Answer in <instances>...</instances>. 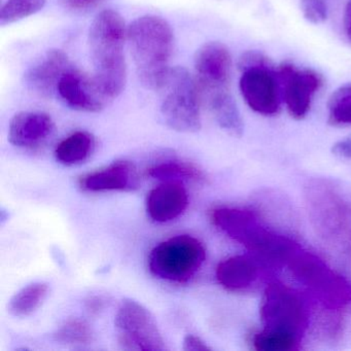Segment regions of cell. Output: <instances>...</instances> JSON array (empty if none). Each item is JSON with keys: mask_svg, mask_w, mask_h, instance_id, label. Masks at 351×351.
<instances>
[{"mask_svg": "<svg viewBox=\"0 0 351 351\" xmlns=\"http://www.w3.org/2000/svg\"><path fill=\"white\" fill-rule=\"evenodd\" d=\"M126 36L124 19L112 10L98 14L90 27L89 49L94 69L93 79L108 100L121 95L126 86Z\"/></svg>", "mask_w": 351, "mask_h": 351, "instance_id": "obj_1", "label": "cell"}, {"mask_svg": "<svg viewBox=\"0 0 351 351\" xmlns=\"http://www.w3.org/2000/svg\"><path fill=\"white\" fill-rule=\"evenodd\" d=\"M127 40L141 85L151 91L165 88L174 44L168 22L153 15L137 18L127 28Z\"/></svg>", "mask_w": 351, "mask_h": 351, "instance_id": "obj_2", "label": "cell"}, {"mask_svg": "<svg viewBox=\"0 0 351 351\" xmlns=\"http://www.w3.org/2000/svg\"><path fill=\"white\" fill-rule=\"evenodd\" d=\"M241 77L239 90L250 110L265 117L278 114L282 102V85L279 71L261 53L247 52L238 63Z\"/></svg>", "mask_w": 351, "mask_h": 351, "instance_id": "obj_3", "label": "cell"}, {"mask_svg": "<svg viewBox=\"0 0 351 351\" xmlns=\"http://www.w3.org/2000/svg\"><path fill=\"white\" fill-rule=\"evenodd\" d=\"M206 250L200 240L190 235H178L161 242L149 256L152 274L170 282L186 283L200 270Z\"/></svg>", "mask_w": 351, "mask_h": 351, "instance_id": "obj_4", "label": "cell"}, {"mask_svg": "<svg viewBox=\"0 0 351 351\" xmlns=\"http://www.w3.org/2000/svg\"><path fill=\"white\" fill-rule=\"evenodd\" d=\"M213 223L236 241L266 258L285 260L293 254V245L261 227L252 213L241 209L219 208L211 213Z\"/></svg>", "mask_w": 351, "mask_h": 351, "instance_id": "obj_5", "label": "cell"}, {"mask_svg": "<svg viewBox=\"0 0 351 351\" xmlns=\"http://www.w3.org/2000/svg\"><path fill=\"white\" fill-rule=\"evenodd\" d=\"M167 94L161 106L166 126L182 133L198 132L201 129L200 104L196 83L184 67L171 69Z\"/></svg>", "mask_w": 351, "mask_h": 351, "instance_id": "obj_6", "label": "cell"}, {"mask_svg": "<svg viewBox=\"0 0 351 351\" xmlns=\"http://www.w3.org/2000/svg\"><path fill=\"white\" fill-rule=\"evenodd\" d=\"M114 326L119 344L124 350H168L155 316L135 300H123L116 314Z\"/></svg>", "mask_w": 351, "mask_h": 351, "instance_id": "obj_7", "label": "cell"}, {"mask_svg": "<svg viewBox=\"0 0 351 351\" xmlns=\"http://www.w3.org/2000/svg\"><path fill=\"white\" fill-rule=\"evenodd\" d=\"M264 330L300 339L307 326V316L299 295L282 285H270L261 306Z\"/></svg>", "mask_w": 351, "mask_h": 351, "instance_id": "obj_8", "label": "cell"}, {"mask_svg": "<svg viewBox=\"0 0 351 351\" xmlns=\"http://www.w3.org/2000/svg\"><path fill=\"white\" fill-rule=\"evenodd\" d=\"M278 71L287 112L291 118L302 120L310 112L314 96L324 85V79L317 71L299 69L293 63H282Z\"/></svg>", "mask_w": 351, "mask_h": 351, "instance_id": "obj_9", "label": "cell"}, {"mask_svg": "<svg viewBox=\"0 0 351 351\" xmlns=\"http://www.w3.org/2000/svg\"><path fill=\"white\" fill-rule=\"evenodd\" d=\"M194 66L199 85L207 97L228 90L232 57L225 45L209 42L201 46L195 54Z\"/></svg>", "mask_w": 351, "mask_h": 351, "instance_id": "obj_10", "label": "cell"}, {"mask_svg": "<svg viewBox=\"0 0 351 351\" xmlns=\"http://www.w3.org/2000/svg\"><path fill=\"white\" fill-rule=\"evenodd\" d=\"M57 93L69 108L77 112H99L108 99L101 93L93 77L69 67L59 81Z\"/></svg>", "mask_w": 351, "mask_h": 351, "instance_id": "obj_11", "label": "cell"}, {"mask_svg": "<svg viewBox=\"0 0 351 351\" xmlns=\"http://www.w3.org/2000/svg\"><path fill=\"white\" fill-rule=\"evenodd\" d=\"M71 67L69 57L61 50H49L24 73L28 89L40 96L52 95L63 73Z\"/></svg>", "mask_w": 351, "mask_h": 351, "instance_id": "obj_12", "label": "cell"}, {"mask_svg": "<svg viewBox=\"0 0 351 351\" xmlns=\"http://www.w3.org/2000/svg\"><path fill=\"white\" fill-rule=\"evenodd\" d=\"M55 124L48 114L21 112L10 122L9 141L14 147L36 149L54 132Z\"/></svg>", "mask_w": 351, "mask_h": 351, "instance_id": "obj_13", "label": "cell"}, {"mask_svg": "<svg viewBox=\"0 0 351 351\" xmlns=\"http://www.w3.org/2000/svg\"><path fill=\"white\" fill-rule=\"evenodd\" d=\"M189 205L186 188L178 180H167L149 192L147 211L156 223H168L178 219Z\"/></svg>", "mask_w": 351, "mask_h": 351, "instance_id": "obj_14", "label": "cell"}, {"mask_svg": "<svg viewBox=\"0 0 351 351\" xmlns=\"http://www.w3.org/2000/svg\"><path fill=\"white\" fill-rule=\"evenodd\" d=\"M80 186L87 192L130 191L138 189V176L134 165L128 161H117L104 169L83 176Z\"/></svg>", "mask_w": 351, "mask_h": 351, "instance_id": "obj_15", "label": "cell"}, {"mask_svg": "<svg viewBox=\"0 0 351 351\" xmlns=\"http://www.w3.org/2000/svg\"><path fill=\"white\" fill-rule=\"evenodd\" d=\"M217 281L232 291H243L258 277L256 263L246 256H234L219 263L217 268Z\"/></svg>", "mask_w": 351, "mask_h": 351, "instance_id": "obj_16", "label": "cell"}, {"mask_svg": "<svg viewBox=\"0 0 351 351\" xmlns=\"http://www.w3.org/2000/svg\"><path fill=\"white\" fill-rule=\"evenodd\" d=\"M207 99L217 125L228 134L241 137L244 132L243 120L235 100L228 90L217 92Z\"/></svg>", "mask_w": 351, "mask_h": 351, "instance_id": "obj_17", "label": "cell"}, {"mask_svg": "<svg viewBox=\"0 0 351 351\" xmlns=\"http://www.w3.org/2000/svg\"><path fill=\"white\" fill-rule=\"evenodd\" d=\"M95 147V137L91 133L77 131L57 145L55 157L63 165H77L89 159Z\"/></svg>", "mask_w": 351, "mask_h": 351, "instance_id": "obj_18", "label": "cell"}, {"mask_svg": "<svg viewBox=\"0 0 351 351\" xmlns=\"http://www.w3.org/2000/svg\"><path fill=\"white\" fill-rule=\"evenodd\" d=\"M50 291L48 283L34 281L17 291L8 305V311L15 317L32 315L44 303Z\"/></svg>", "mask_w": 351, "mask_h": 351, "instance_id": "obj_19", "label": "cell"}, {"mask_svg": "<svg viewBox=\"0 0 351 351\" xmlns=\"http://www.w3.org/2000/svg\"><path fill=\"white\" fill-rule=\"evenodd\" d=\"M147 174L151 178L164 180H190L202 182L205 180L202 170L199 169L194 164L178 160H170L157 164L147 171Z\"/></svg>", "mask_w": 351, "mask_h": 351, "instance_id": "obj_20", "label": "cell"}, {"mask_svg": "<svg viewBox=\"0 0 351 351\" xmlns=\"http://www.w3.org/2000/svg\"><path fill=\"white\" fill-rule=\"evenodd\" d=\"M328 121L332 126H351V84L341 86L330 96Z\"/></svg>", "mask_w": 351, "mask_h": 351, "instance_id": "obj_21", "label": "cell"}, {"mask_svg": "<svg viewBox=\"0 0 351 351\" xmlns=\"http://www.w3.org/2000/svg\"><path fill=\"white\" fill-rule=\"evenodd\" d=\"M47 0H8L0 10V25H11L46 7Z\"/></svg>", "mask_w": 351, "mask_h": 351, "instance_id": "obj_22", "label": "cell"}, {"mask_svg": "<svg viewBox=\"0 0 351 351\" xmlns=\"http://www.w3.org/2000/svg\"><path fill=\"white\" fill-rule=\"evenodd\" d=\"M57 341L69 345L89 344L93 339V330L85 320L73 318L65 322L55 332Z\"/></svg>", "mask_w": 351, "mask_h": 351, "instance_id": "obj_23", "label": "cell"}, {"mask_svg": "<svg viewBox=\"0 0 351 351\" xmlns=\"http://www.w3.org/2000/svg\"><path fill=\"white\" fill-rule=\"evenodd\" d=\"M254 348L258 351H291L297 349L299 339L289 335L263 330L254 336Z\"/></svg>", "mask_w": 351, "mask_h": 351, "instance_id": "obj_24", "label": "cell"}, {"mask_svg": "<svg viewBox=\"0 0 351 351\" xmlns=\"http://www.w3.org/2000/svg\"><path fill=\"white\" fill-rule=\"evenodd\" d=\"M300 8L306 21L313 25H319L328 20V8L326 0H301Z\"/></svg>", "mask_w": 351, "mask_h": 351, "instance_id": "obj_25", "label": "cell"}, {"mask_svg": "<svg viewBox=\"0 0 351 351\" xmlns=\"http://www.w3.org/2000/svg\"><path fill=\"white\" fill-rule=\"evenodd\" d=\"M182 349L184 351H208L210 347L200 338L195 335H186L182 342Z\"/></svg>", "mask_w": 351, "mask_h": 351, "instance_id": "obj_26", "label": "cell"}, {"mask_svg": "<svg viewBox=\"0 0 351 351\" xmlns=\"http://www.w3.org/2000/svg\"><path fill=\"white\" fill-rule=\"evenodd\" d=\"M332 152L337 157L351 160V135L337 141L332 145Z\"/></svg>", "mask_w": 351, "mask_h": 351, "instance_id": "obj_27", "label": "cell"}, {"mask_svg": "<svg viewBox=\"0 0 351 351\" xmlns=\"http://www.w3.org/2000/svg\"><path fill=\"white\" fill-rule=\"evenodd\" d=\"M102 0H62L63 5L75 11H85L99 5Z\"/></svg>", "mask_w": 351, "mask_h": 351, "instance_id": "obj_28", "label": "cell"}, {"mask_svg": "<svg viewBox=\"0 0 351 351\" xmlns=\"http://www.w3.org/2000/svg\"><path fill=\"white\" fill-rule=\"evenodd\" d=\"M343 27L347 38L351 42V0H347L344 15H343Z\"/></svg>", "mask_w": 351, "mask_h": 351, "instance_id": "obj_29", "label": "cell"}, {"mask_svg": "<svg viewBox=\"0 0 351 351\" xmlns=\"http://www.w3.org/2000/svg\"><path fill=\"white\" fill-rule=\"evenodd\" d=\"M89 304V309H92V311H98V310L101 309L102 306H104V301H102L100 298L99 299H98V298H94V299L90 300Z\"/></svg>", "mask_w": 351, "mask_h": 351, "instance_id": "obj_30", "label": "cell"}]
</instances>
